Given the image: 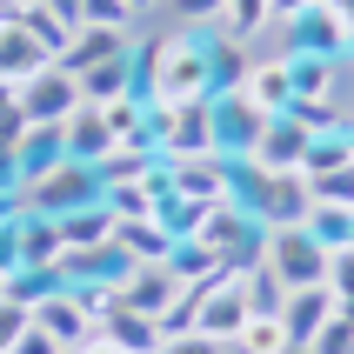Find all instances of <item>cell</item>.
<instances>
[{
    "instance_id": "1",
    "label": "cell",
    "mask_w": 354,
    "mask_h": 354,
    "mask_svg": "<svg viewBox=\"0 0 354 354\" xmlns=\"http://www.w3.org/2000/svg\"><path fill=\"white\" fill-rule=\"evenodd\" d=\"M227 201H241L261 227H301L315 207L308 174H268L254 160H227Z\"/></svg>"
},
{
    "instance_id": "2",
    "label": "cell",
    "mask_w": 354,
    "mask_h": 354,
    "mask_svg": "<svg viewBox=\"0 0 354 354\" xmlns=\"http://www.w3.org/2000/svg\"><path fill=\"white\" fill-rule=\"evenodd\" d=\"M94 201H107V180H100V167H87V160L60 154L54 167H40L34 180H20V207L27 214H74V207H94Z\"/></svg>"
},
{
    "instance_id": "3",
    "label": "cell",
    "mask_w": 354,
    "mask_h": 354,
    "mask_svg": "<svg viewBox=\"0 0 354 354\" xmlns=\"http://www.w3.org/2000/svg\"><path fill=\"white\" fill-rule=\"evenodd\" d=\"M147 134H154L160 160L214 154V107H207V100H174V107H154V100H147Z\"/></svg>"
},
{
    "instance_id": "4",
    "label": "cell",
    "mask_w": 354,
    "mask_h": 354,
    "mask_svg": "<svg viewBox=\"0 0 354 354\" xmlns=\"http://www.w3.org/2000/svg\"><path fill=\"white\" fill-rule=\"evenodd\" d=\"M261 268H268L281 288H321V281H328V248H321L308 227H268Z\"/></svg>"
},
{
    "instance_id": "5",
    "label": "cell",
    "mask_w": 354,
    "mask_h": 354,
    "mask_svg": "<svg viewBox=\"0 0 354 354\" xmlns=\"http://www.w3.org/2000/svg\"><path fill=\"white\" fill-rule=\"evenodd\" d=\"M274 34H281L274 54H288V60H295V54H321V60L354 54V47H348V27H341V14L328 7V0H321V7H308V14H295V20H281Z\"/></svg>"
},
{
    "instance_id": "6",
    "label": "cell",
    "mask_w": 354,
    "mask_h": 354,
    "mask_svg": "<svg viewBox=\"0 0 354 354\" xmlns=\"http://www.w3.org/2000/svg\"><path fill=\"white\" fill-rule=\"evenodd\" d=\"M207 107H214V154L221 160H248L254 140H261V127L274 120V114H261L248 94H214Z\"/></svg>"
},
{
    "instance_id": "7",
    "label": "cell",
    "mask_w": 354,
    "mask_h": 354,
    "mask_svg": "<svg viewBox=\"0 0 354 354\" xmlns=\"http://www.w3.org/2000/svg\"><path fill=\"white\" fill-rule=\"evenodd\" d=\"M14 100H20V114L27 120H67L80 107V74H67V67H40L34 80H20L14 87Z\"/></svg>"
},
{
    "instance_id": "8",
    "label": "cell",
    "mask_w": 354,
    "mask_h": 354,
    "mask_svg": "<svg viewBox=\"0 0 354 354\" xmlns=\"http://www.w3.org/2000/svg\"><path fill=\"white\" fill-rule=\"evenodd\" d=\"M248 315H254V301H248L241 274H227V268H221V274L207 281V301H201L194 328H201V335H214V341H234V335H241V321H248Z\"/></svg>"
},
{
    "instance_id": "9",
    "label": "cell",
    "mask_w": 354,
    "mask_h": 354,
    "mask_svg": "<svg viewBox=\"0 0 354 354\" xmlns=\"http://www.w3.org/2000/svg\"><path fill=\"white\" fill-rule=\"evenodd\" d=\"M308 140H315V127H301L295 114H274L268 127H261L254 140V167H268V174H301V160H308Z\"/></svg>"
},
{
    "instance_id": "10",
    "label": "cell",
    "mask_w": 354,
    "mask_h": 354,
    "mask_svg": "<svg viewBox=\"0 0 354 354\" xmlns=\"http://www.w3.org/2000/svg\"><path fill=\"white\" fill-rule=\"evenodd\" d=\"M114 248L134 261V268H160V261L174 254V234H167L160 214H127V221L114 214Z\"/></svg>"
},
{
    "instance_id": "11",
    "label": "cell",
    "mask_w": 354,
    "mask_h": 354,
    "mask_svg": "<svg viewBox=\"0 0 354 354\" xmlns=\"http://www.w3.org/2000/svg\"><path fill=\"white\" fill-rule=\"evenodd\" d=\"M248 67H254V47H248V40H227L221 27H207V100L214 94H241Z\"/></svg>"
},
{
    "instance_id": "12",
    "label": "cell",
    "mask_w": 354,
    "mask_h": 354,
    "mask_svg": "<svg viewBox=\"0 0 354 354\" xmlns=\"http://www.w3.org/2000/svg\"><path fill=\"white\" fill-rule=\"evenodd\" d=\"M341 301H335V288L321 281V288H288V301H281V321H288V341L295 348H308V341L321 335V321L335 315Z\"/></svg>"
},
{
    "instance_id": "13",
    "label": "cell",
    "mask_w": 354,
    "mask_h": 354,
    "mask_svg": "<svg viewBox=\"0 0 354 354\" xmlns=\"http://www.w3.org/2000/svg\"><path fill=\"white\" fill-rule=\"evenodd\" d=\"M241 94L254 100L261 114H288V107H295V80H288V60H281V54H254V67H248V80H241Z\"/></svg>"
},
{
    "instance_id": "14",
    "label": "cell",
    "mask_w": 354,
    "mask_h": 354,
    "mask_svg": "<svg viewBox=\"0 0 354 354\" xmlns=\"http://www.w3.org/2000/svg\"><path fill=\"white\" fill-rule=\"evenodd\" d=\"M180 295V281H174V268L160 261V268H127V281H120V301L134 308V315H147V321H160L167 315V301Z\"/></svg>"
},
{
    "instance_id": "15",
    "label": "cell",
    "mask_w": 354,
    "mask_h": 354,
    "mask_svg": "<svg viewBox=\"0 0 354 354\" xmlns=\"http://www.w3.org/2000/svg\"><path fill=\"white\" fill-rule=\"evenodd\" d=\"M40 67H54V54H47L20 20H14V27H0V87H20V80H34Z\"/></svg>"
},
{
    "instance_id": "16",
    "label": "cell",
    "mask_w": 354,
    "mask_h": 354,
    "mask_svg": "<svg viewBox=\"0 0 354 354\" xmlns=\"http://www.w3.org/2000/svg\"><path fill=\"white\" fill-rule=\"evenodd\" d=\"M140 34H114V27H74V40H67V54H60V67L67 74H87V67H100V60L114 54H134Z\"/></svg>"
},
{
    "instance_id": "17",
    "label": "cell",
    "mask_w": 354,
    "mask_h": 354,
    "mask_svg": "<svg viewBox=\"0 0 354 354\" xmlns=\"http://www.w3.org/2000/svg\"><path fill=\"white\" fill-rule=\"evenodd\" d=\"M34 321H40V328H47V335L60 341V348H74V341H87V335H94V315L80 308V295H74V288L47 295V301L34 308Z\"/></svg>"
},
{
    "instance_id": "18",
    "label": "cell",
    "mask_w": 354,
    "mask_h": 354,
    "mask_svg": "<svg viewBox=\"0 0 354 354\" xmlns=\"http://www.w3.org/2000/svg\"><path fill=\"white\" fill-rule=\"evenodd\" d=\"M107 241H114V207H107V201L60 214V248H67V254H87V248H107Z\"/></svg>"
},
{
    "instance_id": "19",
    "label": "cell",
    "mask_w": 354,
    "mask_h": 354,
    "mask_svg": "<svg viewBox=\"0 0 354 354\" xmlns=\"http://www.w3.org/2000/svg\"><path fill=\"white\" fill-rule=\"evenodd\" d=\"M60 134H67V154H74V160H87V167H94V160L107 154V147H114V134H107L100 107H87V100H80L74 114L60 120Z\"/></svg>"
},
{
    "instance_id": "20",
    "label": "cell",
    "mask_w": 354,
    "mask_h": 354,
    "mask_svg": "<svg viewBox=\"0 0 354 354\" xmlns=\"http://www.w3.org/2000/svg\"><path fill=\"white\" fill-rule=\"evenodd\" d=\"M100 335L120 341L127 354H154V348H160V321H147V315H134L127 301H114V308L100 315Z\"/></svg>"
},
{
    "instance_id": "21",
    "label": "cell",
    "mask_w": 354,
    "mask_h": 354,
    "mask_svg": "<svg viewBox=\"0 0 354 354\" xmlns=\"http://www.w3.org/2000/svg\"><path fill=\"white\" fill-rule=\"evenodd\" d=\"M94 167H100V180H107V187H114V180H147V174L160 167V147H147V140H114Z\"/></svg>"
},
{
    "instance_id": "22",
    "label": "cell",
    "mask_w": 354,
    "mask_h": 354,
    "mask_svg": "<svg viewBox=\"0 0 354 354\" xmlns=\"http://www.w3.org/2000/svg\"><path fill=\"white\" fill-rule=\"evenodd\" d=\"M14 154H20V174H27V180H34L40 167H54V160L67 154V134H60V120H34V127L20 134Z\"/></svg>"
},
{
    "instance_id": "23",
    "label": "cell",
    "mask_w": 354,
    "mask_h": 354,
    "mask_svg": "<svg viewBox=\"0 0 354 354\" xmlns=\"http://www.w3.org/2000/svg\"><path fill=\"white\" fill-rule=\"evenodd\" d=\"M120 94H134V54H114V60H100V67H87L80 74V100H120Z\"/></svg>"
},
{
    "instance_id": "24",
    "label": "cell",
    "mask_w": 354,
    "mask_h": 354,
    "mask_svg": "<svg viewBox=\"0 0 354 354\" xmlns=\"http://www.w3.org/2000/svg\"><path fill=\"white\" fill-rule=\"evenodd\" d=\"M214 27L227 40H248V47H254V40L274 27V7H268V0H221V20H214Z\"/></svg>"
},
{
    "instance_id": "25",
    "label": "cell",
    "mask_w": 354,
    "mask_h": 354,
    "mask_svg": "<svg viewBox=\"0 0 354 354\" xmlns=\"http://www.w3.org/2000/svg\"><path fill=\"white\" fill-rule=\"evenodd\" d=\"M301 227H308V234H315L321 248H328V254H341V248H354V207H335V201H315Z\"/></svg>"
},
{
    "instance_id": "26",
    "label": "cell",
    "mask_w": 354,
    "mask_h": 354,
    "mask_svg": "<svg viewBox=\"0 0 354 354\" xmlns=\"http://www.w3.org/2000/svg\"><path fill=\"white\" fill-rule=\"evenodd\" d=\"M87 107H94V100H87ZM100 120H107V134H114V140H147V147H154V134H147V100H140V94L100 100Z\"/></svg>"
},
{
    "instance_id": "27",
    "label": "cell",
    "mask_w": 354,
    "mask_h": 354,
    "mask_svg": "<svg viewBox=\"0 0 354 354\" xmlns=\"http://www.w3.org/2000/svg\"><path fill=\"white\" fill-rule=\"evenodd\" d=\"M227 348H234V354H281V348H295V341H288V321H281V315H248Z\"/></svg>"
},
{
    "instance_id": "28",
    "label": "cell",
    "mask_w": 354,
    "mask_h": 354,
    "mask_svg": "<svg viewBox=\"0 0 354 354\" xmlns=\"http://www.w3.org/2000/svg\"><path fill=\"white\" fill-rule=\"evenodd\" d=\"M20 27H27V34L40 40V47H47V54H67V40H74V27H67V20L60 14H47V7H40V0H27V7H20Z\"/></svg>"
},
{
    "instance_id": "29",
    "label": "cell",
    "mask_w": 354,
    "mask_h": 354,
    "mask_svg": "<svg viewBox=\"0 0 354 354\" xmlns=\"http://www.w3.org/2000/svg\"><path fill=\"white\" fill-rule=\"evenodd\" d=\"M80 27H114V34H140L147 20H140L127 0H87V7H80Z\"/></svg>"
},
{
    "instance_id": "30",
    "label": "cell",
    "mask_w": 354,
    "mask_h": 354,
    "mask_svg": "<svg viewBox=\"0 0 354 354\" xmlns=\"http://www.w3.org/2000/svg\"><path fill=\"white\" fill-rule=\"evenodd\" d=\"M167 268H174V281H207L221 274V261L201 248V241H174V254H167Z\"/></svg>"
},
{
    "instance_id": "31",
    "label": "cell",
    "mask_w": 354,
    "mask_h": 354,
    "mask_svg": "<svg viewBox=\"0 0 354 354\" xmlns=\"http://www.w3.org/2000/svg\"><path fill=\"white\" fill-rule=\"evenodd\" d=\"M348 348H354V315H348V308H335V315L321 321V335L308 341V354H348Z\"/></svg>"
},
{
    "instance_id": "32",
    "label": "cell",
    "mask_w": 354,
    "mask_h": 354,
    "mask_svg": "<svg viewBox=\"0 0 354 354\" xmlns=\"http://www.w3.org/2000/svg\"><path fill=\"white\" fill-rule=\"evenodd\" d=\"M308 194H315V201H335V207H354V160L335 167V174H315V180H308Z\"/></svg>"
},
{
    "instance_id": "33",
    "label": "cell",
    "mask_w": 354,
    "mask_h": 354,
    "mask_svg": "<svg viewBox=\"0 0 354 354\" xmlns=\"http://www.w3.org/2000/svg\"><path fill=\"white\" fill-rule=\"evenodd\" d=\"M154 354H234V348H227V341H214V335H201V328H187V335H160Z\"/></svg>"
},
{
    "instance_id": "34",
    "label": "cell",
    "mask_w": 354,
    "mask_h": 354,
    "mask_svg": "<svg viewBox=\"0 0 354 354\" xmlns=\"http://www.w3.org/2000/svg\"><path fill=\"white\" fill-rule=\"evenodd\" d=\"M328 288H335V301L354 315V248H341V254H328Z\"/></svg>"
},
{
    "instance_id": "35",
    "label": "cell",
    "mask_w": 354,
    "mask_h": 354,
    "mask_svg": "<svg viewBox=\"0 0 354 354\" xmlns=\"http://www.w3.org/2000/svg\"><path fill=\"white\" fill-rule=\"evenodd\" d=\"M7 354H67V348H60V341L47 335V328H40L34 315H27V328H20V341H14V348H7Z\"/></svg>"
},
{
    "instance_id": "36",
    "label": "cell",
    "mask_w": 354,
    "mask_h": 354,
    "mask_svg": "<svg viewBox=\"0 0 354 354\" xmlns=\"http://www.w3.org/2000/svg\"><path fill=\"white\" fill-rule=\"evenodd\" d=\"M20 328H27V308H14V301H0V354L20 341Z\"/></svg>"
},
{
    "instance_id": "37",
    "label": "cell",
    "mask_w": 354,
    "mask_h": 354,
    "mask_svg": "<svg viewBox=\"0 0 354 354\" xmlns=\"http://www.w3.org/2000/svg\"><path fill=\"white\" fill-rule=\"evenodd\" d=\"M67 354H127V348H120V341H107V335H100V321H94V335H87V341H74Z\"/></svg>"
},
{
    "instance_id": "38",
    "label": "cell",
    "mask_w": 354,
    "mask_h": 354,
    "mask_svg": "<svg viewBox=\"0 0 354 354\" xmlns=\"http://www.w3.org/2000/svg\"><path fill=\"white\" fill-rule=\"evenodd\" d=\"M40 7H47V14H60L67 27H80V7H87V0H40Z\"/></svg>"
},
{
    "instance_id": "39",
    "label": "cell",
    "mask_w": 354,
    "mask_h": 354,
    "mask_svg": "<svg viewBox=\"0 0 354 354\" xmlns=\"http://www.w3.org/2000/svg\"><path fill=\"white\" fill-rule=\"evenodd\" d=\"M268 7H274V27H281V20H295V14H308V7H321V0H268Z\"/></svg>"
},
{
    "instance_id": "40",
    "label": "cell",
    "mask_w": 354,
    "mask_h": 354,
    "mask_svg": "<svg viewBox=\"0 0 354 354\" xmlns=\"http://www.w3.org/2000/svg\"><path fill=\"white\" fill-rule=\"evenodd\" d=\"M20 20V0H0V27H14Z\"/></svg>"
},
{
    "instance_id": "41",
    "label": "cell",
    "mask_w": 354,
    "mask_h": 354,
    "mask_svg": "<svg viewBox=\"0 0 354 354\" xmlns=\"http://www.w3.org/2000/svg\"><path fill=\"white\" fill-rule=\"evenodd\" d=\"M127 7H134V14L147 20V14H154V7H160V0H127Z\"/></svg>"
},
{
    "instance_id": "42",
    "label": "cell",
    "mask_w": 354,
    "mask_h": 354,
    "mask_svg": "<svg viewBox=\"0 0 354 354\" xmlns=\"http://www.w3.org/2000/svg\"><path fill=\"white\" fill-rule=\"evenodd\" d=\"M281 354H308V348H281Z\"/></svg>"
},
{
    "instance_id": "43",
    "label": "cell",
    "mask_w": 354,
    "mask_h": 354,
    "mask_svg": "<svg viewBox=\"0 0 354 354\" xmlns=\"http://www.w3.org/2000/svg\"><path fill=\"white\" fill-rule=\"evenodd\" d=\"M348 140H354V120H348Z\"/></svg>"
},
{
    "instance_id": "44",
    "label": "cell",
    "mask_w": 354,
    "mask_h": 354,
    "mask_svg": "<svg viewBox=\"0 0 354 354\" xmlns=\"http://www.w3.org/2000/svg\"><path fill=\"white\" fill-rule=\"evenodd\" d=\"M0 281H7V268H0Z\"/></svg>"
},
{
    "instance_id": "45",
    "label": "cell",
    "mask_w": 354,
    "mask_h": 354,
    "mask_svg": "<svg viewBox=\"0 0 354 354\" xmlns=\"http://www.w3.org/2000/svg\"><path fill=\"white\" fill-rule=\"evenodd\" d=\"M0 100H7V87H0Z\"/></svg>"
},
{
    "instance_id": "46",
    "label": "cell",
    "mask_w": 354,
    "mask_h": 354,
    "mask_svg": "<svg viewBox=\"0 0 354 354\" xmlns=\"http://www.w3.org/2000/svg\"><path fill=\"white\" fill-rule=\"evenodd\" d=\"M160 7H167V0H160Z\"/></svg>"
},
{
    "instance_id": "47",
    "label": "cell",
    "mask_w": 354,
    "mask_h": 354,
    "mask_svg": "<svg viewBox=\"0 0 354 354\" xmlns=\"http://www.w3.org/2000/svg\"><path fill=\"white\" fill-rule=\"evenodd\" d=\"M348 354H354V348H348Z\"/></svg>"
}]
</instances>
